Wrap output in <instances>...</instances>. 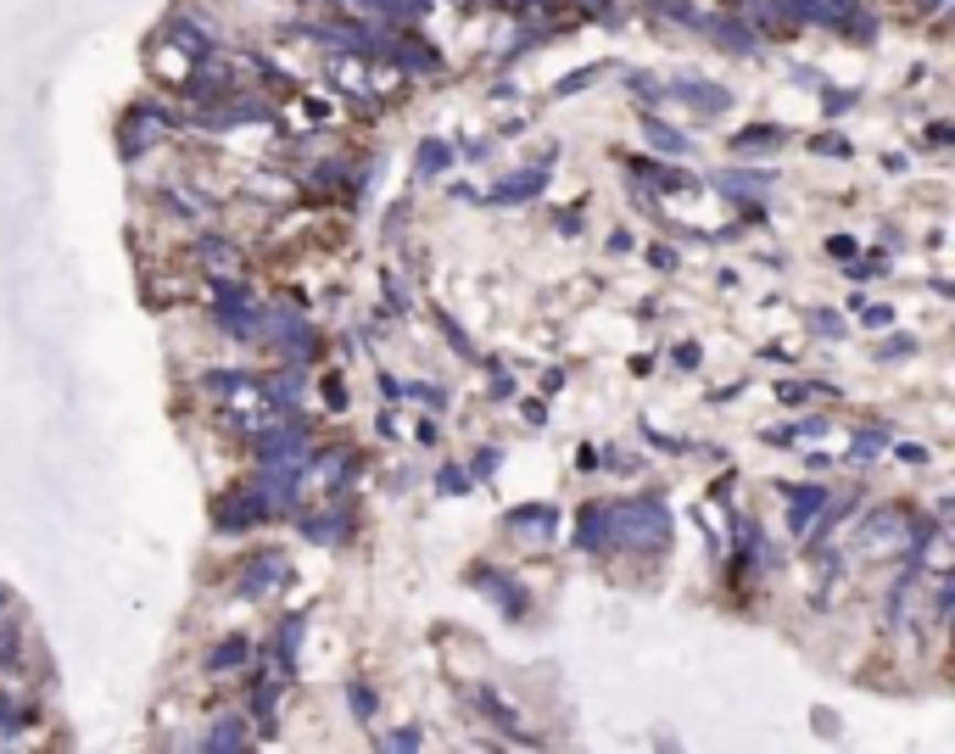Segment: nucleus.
<instances>
[{
	"mask_svg": "<svg viewBox=\"0 0 955 754\" xmlns=\"http://www.w3.org/2000/svg\"><path fill=\"white\" fill-rule=\"evenodd\" d=\"M676 537V520L659 497H626V503H610V542L615 548H648V553H665Z\"/></svg>",
	"mask_w": 955,
	"mask_h": 754,
	"instance_id": "1",
	"label": "nucleus"
},
{
	"mask_svg": "<svg viewBox=\"0 0 955 754\" xmlns=\"http://www.w3.org/2000/svg\"><path fill=\"white\" fill-rule=\"evenodd\" d=\"M213 291H218V308H213L218 330L235 335V342H257L264 335V308L246 297V286L235 274H213Z\"/></svg>",
	"mask_w": 955,
	"mask_h": 754,
	"instance_id": "2",
	"label": "nucleus"
},
{
	"mask_svg": "<svg viewBox=\"0 0 955 754\" xmlns=\"http://www.w3.org/2000/svg\"><path fill=\"white\" fill-rule=\"evenodd\" d=\"M264 335H275V347L286 353L291 369H308L319 358V330L297 308H264Z\"/></svg>",
	"mask_w": 955,
	"mask_h": 754,
	"instance_id": "3",
	"label": "nucleus"
},
{
	"mask_svg": "<svg viewBox=\"0 0 955 754\" xmlns=\"http://www.w3.org/2000/svg\"><path fill=\"white\" fill-rule=\"evenodd\" d=\"M286 581H291V559H286V548H264V553H251V559L240 564L235 593H240V599H269L275 586H286Z\"/></svg>",
	"mask_w": 955,
	"mask_h": 754,
	"instance_id": "4",
	"label": "nucleus"
},
{
	"mask_svg": "<svg viewBox=\"0 0 955 754\" xmlns=\"http://www.w3.org/2000/svg\"><path fill=\"white\" fill-rule=\"evenodd\" d=\"M670 101H682L687 112H699V118H721L732 107V90L716 84V78H705V73H676L670 78Z\"/></svg>",
	"mask_w": 955,
	"mask_h": 754,
	"instance_id": "5",
	"label": "nucleus"
},
{
	"mask_svg": "<svg viewBox=\"0 0 955 754\" xmlns=\"http://www.w3.org/2000/svg\"><path fill=\"white\" fill-rule=\"evenodd\" d=\"M269 509H264V497H257V486H240V492H224L218 497V509H213V526L229 537V531H251V526H264Z\"/></svg>",
	"mask_w": 955,
	"mask_h": 754,
	"instance_id": "6",
	"label": "nucleus"
},
{
	"mask_svg": "<svg viewBox=\"0 0 955 754\" xmlns=\"http://www.w3.org/2000/svg\"><path fill=\"white\" fill-rule=\"evenodd\" d=\"M168 129H173V112H168V107H151V101H146V107H135V112H129V123H124V157H140V151H146V146H157Z\"/></svg>",
	"mask_w": 955,
	"mask_h": 754,
	"instance_id": "7",
	"label": "nucleus"
},
{
	"mask_svg": "<svg viewBox=\"0 0 955 754\" xmlns=\"http://www.w3.org/2000/svg\"><path fill=\"white\" fill-rule=\"evenodd\" d=\"M508 531L526 537L532 548H548L554 531H559V509L554 503H519V509H508Z\"/></svg>",
	"mask_w": 955,
	"mask_h": 754,
	"instance_id": "8",
	"label": "nucleus"
},
{
	"mask_svg": "<svg viewBox=\"0 0 955 754\" xmlns=\"http://www.w3.org/2000/svg\"><path fill=\"white\" fill-rule=\"evenodd\" d=\"M543 185H548V162H532V168H519V174L497 180V185H492V202H503V207H526V202L543 196Z\"/></svg>",
	"mask_w": 955,
	"mask_h": 754,
	"instance_id": "9",
	"label": "nucleus"
},
{
	"mask_svg": "<svg viewBox=\"0 0 955 754\" xmlns=\"http://www.w3.org/2000/svg\"><path fill=\"white\" fill-rule=\"evenodd\" d=\"M475 581H481V593L508 615V621H519V615H526L532 610V599H526V586H519L514 575H503V570H475Z\"/></svg>",
	"mask_w": 955,
	"mask_h": 754,
	"instance_id": "10",
	"label": "nucleus"
},
{
	"mask_svg": "<svg viewBox=\"0 0 955 754\" xmlns=\"http://www.w3.org/2000/svg\"><path fill=\"white\" fill-rule=\"evenodd\" d=\"M721 196H732V202H760V196H771V174H765V168H721V174L710 180Z\"/></svg>",
	"mask_w": 955,
	"mask_h": 754,
	"instance_id": "11",
	"label": "nucleus"
},
{
	"mask_svg": "<svg viewBox=\"0 0 955 754\" xmlns=\"http://www.w3.org/2000/svg\"><path fill=\"white\" fill-rule=\"evenodd\" d=\"M576 548L581 553H610V503H587L581 520H576Z\"/></svg>",
	"mask_w": 955,
	"mask_h": 754,
	"instance_id": "12",
	"label": "nucleus"
},
{
	"mask_svg": "<svg viewBox=\"0 0 955 754\" xmlns=\"http://www.w3.org/2000/svg\"><path fill=\"white\" fill-rule=\"evenodd\" d=\"M788 140H794L788 123H749V129L732 134V151H738V157H760V151H783Z\"/></svg>",
	"mask_w": 955,
	"mask_h": 754,
	"instance_id": "13",
	"label": "nucleus"
},
{
	"mask_svg": "<svg viewBox=\"0 0 955 754\" xmlns=\"http://www.w3.org/2000/svg\"><path fill=\"white\" fill-rule=\"evenodd\" d=\"M783 497H788V520H794V531H811V520L827 509V486H816V481H805V486H783Z\"/></svg>",
	"mask_w": 955,
	"mask_h": 754,
	"instance_id": "14",
	"label": "nucleus"
},
{
	"mask_svg": "<svg viewBox=\"0 0 955 754\" xmlns=\"http://www.w3.org/2000/svg\"><path fill=\"white\" fill-rule=\"evenodd\" d=\"M386 62H397L403 73H437V67H442V56L430 51L425 40H403V34H391V51H386Z\"/></svg>",
	"mask_w": 955,
	"mask_h": 754,
	"instance_id": "15",
	"label": "nucleus"
},
{
	"mask_svg": "<svg viewBox=\"0 0 955 754\" xmlns=\"http://www.w3.org/2000/svg\"><path fill=\"white\" fill-rule=\"evenodd\" d=\"M648 18H665V23H682L693 34H710V12H699L693 0H643Z\"/></svg>",
	"mask_w": 955,
	"mask_h": 754,
	"instance_id": "16",
	"label": "nucleus"
},
{
	"mask_svg": "<svg viewBox=\"0 0 955 754\" xmlns=\"http://www.w3.org/2000/svg\"><path fill=\"white\" fill-rule=\"evenodd\" d=\"M196 258L207 263V280L213 274H240V246H229L224 235H202L196 240Z\"/></svg>",
	"mask_w": 955,
	"mask_h": 754,
	"instance_id": "17",
	"label": "nucleus"
},
{
	"mask_svg": "<svg viewBox=\"0 0 955 754\" xmlns=\"http://www.w3.org/2000/svg\"><path fill=\"white\" fill-rule=\"evenodd\" d=\"M475 710H486V715H492V726H497V732H508L514 743H537L526 726H519V715H514V710H508V704H503L492 688H475Z\"/></svg>",
	"mask_w": 955,
	"mask_h": 754,
	"instance_id": "18",
	"label": "nucleus"
},
{
	"mask_svg": "<svg viewBox=\"0 0 955 754\" xmlns=\"http://www.w3.org/2000/svg\"><path fill=\"white\" fill-rule=\"evenodd\" d=\"M710 40H721L738 56H760V34L749 23H738V18H710Z\"/></svg>",
	"mask_w": 955,
	"mask_h": 754,
	"instance_id": "19",
	"label": "nucleus"
},
{
	"mask_svg": "<svg viewBox=\"0 0 955 754\" xmlns=\"http://www.w3.org/2000/svg\"><path fill=\"white\" fill-rule=\"evenodd\" d=\"M643 140H648L654 151H665V157H682V151H693V140H687L682 129H670L665 118H654V112H643Z\"/></svg>",
	"mask_w": 955,
	"mask_h": 754,
	"instance_id": "20",
	"label": "nucleus"
},
{
	"mask_svg": "<svg viewBox=\"0 0 955 754\" xmlns=\"http://www.w3.org/2000/svg\"><path fill=\"white\" fill-rule=\"evenodd\" d=\"M632 168H637V180H654V191H665V196H676V191H699V180H687V174H670V168H659L654 157H637Z\"/></svg>",
	"mask_w": 955,
	"mask_h": 754,
	"instance_id": "21",
	"label": "nucleus"
},
{
	"mask_svg": "<svg viewBox=\"0 0 955 754\" xmlns=\"http://www.w3.org/2000/svg\"><path fill=\"white\" fill-rule=\"evenodd\" d=\"M302 626H308V615H286V621H280V632H275V654H280V670H286V677H291V670H297Z\"/></svg>",
	"mask_w": 955,
	"mask_h": 754,
	"instance_id": "22",
	"label": "nucleus"
},
{
	"mask_svg": "<svg viewBox=\"0 0 955 754\" xmlns=\"http://www.w3.org/2000/svg\"><path fill=\"white\" fill-rule=\"evenodd\" d=\"M251 659V643L246 637H224L213 654H207V677H224V670H240Z\"/></svg>",
	"mask_w": 955,
	"mask_h": 754,
	"instance_id": "23",
	"label": "nucleus"
},
{
	"mask_svg": "<svg viewBox=\"0 0 955 754\" xmlns=\"http://www.w3.org/2000/svg\"><path fill=\"white\" fill-rule=\"evenodd\" d=\"M246 737H251L246 715H218V721L207 726V748H246Z\"/></svg>",
	"mask_w": 955,
	"mask_h": 754,
	"instance_id": "24",
	"label": "nucleus"
},
{
	"mask_svg": "<svg viewBox=\"0 0 955 754\" xmlns=\"http://www.w3.org/2000/svg\"><path fill=\"white\" fill-rule=\"evenodd\" d=\"M448 162H453V146H448V140H419V151H414V168H419V180H437Z\"/></svg>",
	"mask_w": 955,
	"mask_h": 754,
	"instance_id": "25",
	"label": "nucleus"
},
{
	"mask_svg": "<svg viewBox=\"0 0 955 754\" xmlns=\"http://www.w3.org/2000/svg\"><path fill=\"white\" fill-rule=\"evenodd\" d=\"M610 73V62H592V67H576V73H565L559 84H554V101H570V96H581V90H592V84Z\"/></svg>",
	"mask_w": 955,
	"mask_h": 754,
	"instance_id": "26",
	"label": "nucleus"
},
{
	"mask_svg": "<svg viewBox=\"0 0 955 754\" xmlns=\"http://www.w3.org/2000/svg\"><path fill=\"white\" fill-rule=\"evenodd\" d=\"M626 84H632V101H637V107H648V112L670 101V96H665V84H659L654 73H626Z\"/></svg>",
	"mask_w": 955,
	"mask_h": 754,
	"instance_id": "27",
	"label": "nucleus"
},
{
	"mask_svg": "<svg viewBox=\"0 0 955 754\" xmlns=\"http://www.w3.org/2000/svg\"><path fill=\"white\" fill-rule=\"evenodd\" d=\"M346 704H353V715L364 726H375V688L369 682H346Z\"/></svg>",
	"mask_w": 955,
	"mask_h": 754,
	"instance_id": "28",
	"label": "nucleus"
},
{
	"mask_svg": "<svg viewBox=\"0 0 955 754\" xmlns=\"http://www.w3.org/2000/svg\"><path fill=\"white\" fill-rule=\"evenodd\" d=\"M883 442H889V431H883V426H878V431H860V437H855V448H849V459H855V464H872V459L883 453Z\"/></svg>",
	"mask_w": 955,
	"mask_h": 754,
	"instance_id": "29",
	"label": "nucleus"
},
{
	"mask_svg": "<svg viewBox=\"0 0 955 754\" xmlns=\"http://www.w3.org/2000/svg\"><path fill=\"white\" fill-rule=\"evenodd\" d=\"M475 486V475L464 470V464H442V475H437V492L442 497H459V492H470Z\"/></svg>",
	"mask_w": 955,
	"mask_h": 754,
	"instance_id": "30",
	"label": "nucleus"
},
{
	"mask_svg": "<svg viewBox=\"0 0 955 754\" xmlns=\"http://www.w3.org/2000/svg\"><path fill=\"white\" fill-rule=\"evenodd\" d=\"M162 202H168V207H180L185 218H207V213H213V196H185V191H162Z\"/></svg>",
	"mask_w": 955,
	"mask_h": 754,
	"instance_id": "31",
	"label": "nucleus"
},
{
	"mask_svg": "<svg viewBox=\"0 0 955 754\" xmlns=\"http://www.w3.org/2000/svg\"><path fill=\"white\" fill-rule=\"evenodd\" d=\"M397 397H414V402H425L430 413H437V408H448V391H442V386H425V380H414V386H397Z\"/></svg>",
	"mask_w": 955,
	"mask_h": 754,
	"instance_id": "32",
	"label": "nucleus"
},
{
	"mask_svg": "<svg viewBox=\"0 0 955 754\" xmlns=\"http://www.w3.org/2000/svg\"><path fill=\"white\" fill-rule=\"evenodd\" d=\"M822 386H811V380H783V386H776V402H783V408H794V402H805V397H816Z\"/></svg>",
	"mask_w": 955,
	"mask_h": 754,
	"instance_id": "33",
	"label": "nucleus"
},
{
	"mask_svg": "<svg viewBox=\"0 0 955 754\" xmlns=\"http://www.w3.org/2000/svg\"><path fill=\"white\" fill-rule=\"evenodd\" d=\"M811 330L827 335V342H838V335H844V319H838L833 308H816V313H811Z\"/></svg>",
	"mask_w": 955,
	"mask_h": 754,
	"instance_id": "34",
	"label": "nucleus"
},
{
	"mask_svg": "<svg viewBox=\"0 0 955 754\" xmlns=\"http://www.w3.org/2000/svg\"><path fill=\"white\" fill-rule=\"evenodd\" d=\"M911 353H916V335H889V342L878 347V358H883V364H894V358H911Z\"/></svg>",
	"mask_w": 955,
	"mask_h": 754,
	"instance_id": "35",
	"label": "nucleus"
},
{
	"mask_svg": "<svg viewBox=\"0 0 955 754\" xmlns=\"http://www.w3.org/2000/svg\"><path fill=\"white\" fill-rule=\"evenodd\" d=\"M849 280H855V286L883 280V258H855V263H849Z\"/></svg>",
	"mask_w": 955,
	"mask_h": 754,
	"instance_id": "36",
	"label": "nucleus"
},
{
	"mask_svg": "<svg viewBox=\"0 0 955 754\" xmlns=\"http://www.w3.org/2000/svg\"><path fill=\"white\" fill-rule=\"evenodd\" d=\"M811 151H816V157H849V140H844V134H816Z\"/></svg>",
	"mask_w": 955,
	"mask_h": 754,
	"instance_id": "37",
	"label": "nucleus"
},
{
	"mask_svg": "<svg viewBox=\"0 0 955 754\" xmlns=\"http://www.w3.org/2000/svg\"><path fill=\"white\" fill-rule=\"evenodd\" d=\"M380 743H386V748H419V743H425V732H419V726H397V732H386Z\"/></svg>",
	"mask_w": 955,
	"mask_h": 754,
	"instance_id": "38",
	"label": "nucleus"
},
{
	"mask_svg": "<svg viewBox=\"0 0 955 754\" xmlns=\"http://www.w3.org/2000/svg\"><path fill=\"white\" fill-rule=\"evenodd\" d=\"M860 319H866V330H889L894 324V308H866L860 302Z\"/></svg>",
	"mask_w": 955,
	"mask_h": 754,
	"instance_id": "39",
	"label": "nucleus"
},
{
	"mask_svg": "<svg viewBox=\"0 0 955 754\" xmlns=\"http://www.w3.org/2000/svg\"><path fill=\"white\" fill-rule=\"evenodd\" d=\"M442 330H448V342H453V347H459L464 358H475V342H470V335H464V330H459V324H453L448 313H442Z\"/></svg>",
	"mask_w": 955,
	"mask_h": 754,
	"instance_id": "40",
	"label": "nucleus"
},
{
	"mask_svg": "<svg viewBox=\"0 0 955 754\" xmlns=\"http://www.w3.org/2000/svg\"><path fill=\"white\" fill-rule=\"evenodd\" d=\"M670 358H676V369H699V358H705V353H699V342H682Z\"/></svg>",
	"mask_w": 955,
	"mask_h": 754,
	"instance_id": "41",
	"label": "nucleus"
},
{
	"mask_svg": "<svg viewBox=\"0 0 955 754\" xmlns=\"http://www.w3.org/2000/svg\"><path fill=\"white\" fill-rule=\"evenodd\" d=\"M0 665H18V632L0 626Z\"/></svg>",
	"mask_w": 955,
	"mask_h": 754,
	"instance_id": "42",
	"label": "nucleus"
},
{
	"mask_svg": "<svg viewBox=\"0 0 955 754\" xmlns=\"http://www.w3.org/2000/svg\"><path fill=\"white\" fill-rule=\"evenodd\" d=\"M894 459H900V464H927V448H922V442H900Z\"/></svg>",
	"mask_w": 955,
	"mask_h": 754,
	"instance_id": "43",
	"label": "nucleus"
},
{
	"mask_svg": "<svg viewBox=\"0 0 955 754\" xmlns=\"http://www.w3.org/2000/svg\"><path fill=\"white\" fill-rule=\"evenodd\" d=\"M648 263L670 274V269H676V251H670V246H648Z\"/></svg>",
	"mask_w": 955,
	"mask_h": 754,
	"instance_id": "44",
	"label": "nucleus"
},
{
	"mask_svg": "<svg viewBox=\"0 0 955 754\" xmlns=\"http://www.w3.org/2000/svg\"><path fill=\"white\" fill-rule=\"evenodd\" d=\"M324 402H330V413H341L346 408V386L341 380H324Z\"/></svg>",
	"mask_w": 955,
	"mask_h": 754,
	"instance_id": "45",
	"label": "nucleus"
},
{
	"mask_svg": "<svg viewBox=\"0 0 955 754\" xmlns=\"http://www.w3.org/2000/svg\"><path fill=\"white\" fill-rule=\"evenodd\" d=\"M23 726V710L18 704H0V732H18Z\"/></svg>",
	"mask_w": 955,
	"mask_h": 754,
	"instance_id": "46",
	"label": "nucleus"
},
{
	"mask_svg": "<svg viewBox=\"0 0 955 754\" xmlns=\"http://www.w3.org/2000/svg\"><path fill=\"white\" fill-rule=\"evenodd\" d=\"M827 251H833V258H855V235H833Z\"/></svg>",
	"mask_w": 955,
	"mask_h": 754,
	"instance_id": "47",
	"label": "nucleus"
},
{
	"mask_svg": "<svg viewBox=\"0 0 955 754\" xmlns=\"http://www.w3.org/2000/svg\"><path fill=\"white\" fill-rule=\"evenodd\" d=\"M849 107H855L849 90H827V112H849Z\"/></svg>",
	"mask_w": 955,
	"mask_h": 754,
	"instance_id": "48",
	"label": "nucleus"
},
{
	"mask_svg": "<svg viewBox=\"0 0 955 754\" xmlns=\"http://www.w3.org/2000/svg\"><path fill=\"white\" fill-rule=\"evenodd\" d=\"M949 134H955L949 123H933V129H927V146H949Z\"/></svg>",
	"mask_w": 955,
	"mask_h": 754,
	"instance_id": "49",
	"label": "nucleus"
},
{
	"mask_svg": "<svg viewBox=\"0 0 955 754\" xmlns=\"http://www.w3.org/2000/svg\"><path fill=\"white\" fill-rule=\"evenodd\" d=\"M559 229H565V235H581V213H576V207H570V213H559Z\"/></svg>",
	"mask_w": 955,
	"mask_h": 754,
	"instance_id": "50",
	"label": "nucleus"
},
{
	"mask_svg": "<svg viewBox=\"0 0 955 754\" xmlns=\"http://www.w3.org/2000/svg\"><path fill=\"white\" fill-rule=\"evenodd\" d=\"M492 470H497V448H486V453L475 459V475H492Z\"/></svg>",
	"mask_w": 955,
	"mask_h": 754,
	"instance_id": "51",
	"label": "nucleus"
},
{
	"mask_svg": "<svg viewBox=\"0 0 955 754\" xmlns=\"http://www.w3.org/2000/svg\"><path fill=\"white\" fill-rule=\"evenodd\" d=\"M519 408H526V426H543V419H548V408H543V402H519Z\"/></svg>",
	"mask_w": 955,
	"mask_h": 754,
	"instance_id": "52",
	"label": "nucleus"
},
{
	"mask_svg": "<svg viewBox=\"0 0 955 754\" xmlns=\"http://www.w3.org/2000/svg\"><path fill=\"white\" fill-rule=\"evenodd\" d=\"M581 7H587V12H603V7H610V0H581Z\"/></svg>",
	"mask_w": 955,
	"mask_h": 754,
	"instance_id": "53",
	"label": "nucleus"
}]
</instances>
